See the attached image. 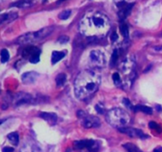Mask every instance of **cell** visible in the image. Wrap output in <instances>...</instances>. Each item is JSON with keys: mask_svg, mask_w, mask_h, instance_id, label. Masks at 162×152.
<instances>
[{"mask_svg": "<svg viewBox=\"0 0 162 152\" xmlns=\"http://www.w3.org/2000/svg\"><path fill=\"white\" fill-rule=\"evenodd\" d=\"M111 24L108 17L101 11L87 12L79 22V31L82 35L92 38H102L107 35Z\"/></svg>", "mask_w": 162, "mask_h": 152, "instance_id": "cell-1", "label": "cell"}, {"mask_svg": "<svg viewBox=\"0 0 162 152\" xmlns=\"http://www.w3.org/2000/svg\"><path fill=\"white\" fill-rule=\"evenodd\" d=\"M100 75L91 70L81 71L74 80V94L81 101L90 99L100 85Z\"/></svg>", "mask_w": 162, "mask_h": 152, "instance_id": "cell-2", "label": "cell"}, {"mask_svg": "<svg viewBox=\"0 0 162 152\" xmlns=\"http://www.w3.org/2000/svg\"><path fill=\"white\" fill-rule=\"evenodd\" d=\"M107 122L114 128H123L127 127L131 121V117L127 111L120 108L111 109L106 114Z\"/></svg>", "mask_w": 162, "mask_h": 152, "instance_id": "cell-3", "label": "cell"}, {"mask_svg": "<svg viewBox=\"0 0 162 152\" xmlns=\"http://www.w3.org/2000/svg\"><path fill=\"white\" fill-rule=\"evenodd\" d=\"M54 30V27L48 26L35 32H30L23 34L17 39L16 42L19 44H27L40 41L51 34Z\"/></svg>", "mask_w": 162, "mask_h": 152, "instance_id": "cell-4", "label": "cell"}, {"mask_svg": "<svg viewBox=\"0 0 162 152\" xmlns=\"http://www.w3.org/2000/svg\"><path fill=\"white\" fill-rule=\"evenodd\" d=\"M74 149L79 152H97L99 145L93 139H82L74 143Z\"/></svg>", "mask_w": 162, "mask_h": 152, "instance_id": "cell-5", "label": "cell"}, {"mask_svg": "<svg viewBox=\"0 0 162 152\" xmlns=\"http://www.w3.org/2000/svg\"><path fill=\"white\" fill-rule=\"evenodd\" d=\"M78 117L82 119V124L84 128H98L100 126V121L97 117L86 114L84 111H78Z\"/></svg>", "mask_w": 162, "mask_h": 152, "instance_id": "cell-6", "label": "cell"}, {"mask_svg": "<svg viewBox=\"0 0 162 152\" xmlns=\"http://www.w3.org/2000/svg\"><path fill=\"white\" fill-rule=\"evenodd\" d=\"M89 61L94 67L101 68L105 66V56L100 50H93L89 53Z\"/></svg>", "mask_w": 162, "mask_h": 152, "instance_id": "cell-7", "label": "cell"}, {"mask_svg": "<svg viewBox=\"0 0 162 152\" xmlns=\"http://www.w3.org/2000/svg\"><path fill=\"white\" fill-rule=\"evenodd\" d=\"M35 101L33 97L31 94H26V93H19L13 96V103L15 106H20L22 104L33 103Z\"/></svg>", "mask_w": 162, "mask_h": 152, "instance_id": "cell-8", "label": "cell"}, {"mask_svg": "<svg viewBox=\"0 0 162 152\" xmlns=\"http://www.w3.org/2000/svg\"><path fill=\"white\" fill-rule=\"evenodd\" d=\"M119 131L124 134H127L128 136H130L131 137H138V138H141V139H145V138H147L146 135H145L143 133V132L139 129H137V128H129V127H125V128H120Z\"/></svg>", "mask_w": 162, "mask_h": 152, "instance_id": "cell-9", "label": "cell"}, {"mask_svg": "<svg viewBox=\"0 0 162 152\" xmlns=\"http://www.w3.org/2000/svg\"><path fill=\"white\" fill-rule=\"evenodd\" d=\"M39 75L35 71H30V72H26L23 74L22 79L25 84H31L33 83L36 80Z\"/></svg>", "mask_w": 162, "mask_h": 152, "instance_id": "cell-10", "label": "cell"}, {"mask_svg": "<svg viewBox=\"0 0 162 152\" xmlns=\"http://www.w3.org/2000/svg\"><path fill=\"white\" fill-rule=\"evenodd\" d=\"M18 15L16 12H10V13H2L0 16V23L2 25L5 23H9L12 21L15 20L18 18Z\"/></svg>", "mask_w": 162, "mask_h": 152, "instance_id": "cell-11", "label": "cell"}, {"mask_svg": "<svg viewBox=\"0 0 162 152\" xmlns=\"http://www.w3.org/2000/svg\"><path fill=\"white\" fill-rule=\"evenodd\" d=\"M40 117L45 121H46L50 124H55L57 122V120H58L57 116L55 113H52V112H41L40 114Z\"/></svg>", "mask_w": 162, "mask_h": 152, "instance_id": "cell-12", "label": "cell"}, {"mask_svg": "<svg viewBox=\"0 0 162 152\" xmlns=\"http://www.w3.org/2000/svg\"><path fill=\"white\" fill-rule=\"evenodd\" d=\"M120 4V7L121 8V10L120 11V18L122 19V20H124V18L127 17V15L129 14V13H130V11H131V7H132V6H133V4L131 3V4H128V3H126L125 2L124 6H122V2H120L119 3Z\"/></svg>", "mask_w": 162, "mask_h": 152, "instance_id": "cell-13", "label": "cell"}, {"mask_svg": "<svg viewBox=\"0 0 162 152\" xmlns=\"http://www.w3.org/2000/svg\"><path fill=\"white\" fill-rule=\"evenodd\" d=\"M65 55H66L65 52H57V51L53 52L52 55H51V63H52V64L58 63L59 60H61L62 58L64 57Z\"/></svg>", "mask_w": 162, "mask_h": 152, "instance_id": "cell-14", "label": "cell"}, {"mask_svg": "<svg viewBox=\"0 0 162 152\" xmlns=\"http://www.w3.org/2000/svg\"><path fill=\"white\" fill-rule=\"evenodd\" d=\"M40 50L36 48L35 50L33 51V52L32 53V55L29 57L30 63H32V64H37L38 62L40 61Z\"/></svg>", "mask_w": 162, "mask_h": 152, "instance_id": "cell-15", "label": "cell"}, {"mask_svg": "<svg viewBox=\"0 0 162 152\" xmlns=\"http://www.w3.org/2000/svg\"><path fill=\"white\" fill-rule=\"evenodd\" d=\"M9 141L14 146H17L19 142V136L17 132H11L7 136Z\"/></svg>", "mask_w": 162, "mask_h": 152, "instance_id": "cell-16", "label": "cell"}, {"mask_svg": "<svg viewBox=\"0 0 162 152\" xmlns=\"http://www.w3.org/2000/svg\"><path fill=\"white\" fill-rule=\"evenodd\" d=\"M135 111H142L144 113H146V114H152L153 113V109L150 108V107H148V106H136L134 107L133 109Z\"/></svg>", "mask_w": 162, "mask_h": 152, "instance_id": "cell-17", "label": "cell"}, {"mask_svg": "<svg viewBox=\"0 0 162 152\" xmlns=\"http://www.w3.org/2000/svg\"><path fill=\"white\" fill-rule=\"evenodd\" d=\"M66 80H67V75H66V74H63V73L59 74L58 76L56 79V85L58 86H63L65 82H66Z\"/></svg>", "mask_w": 162, "mask_h": 152, "instance_id": "cell-18", "label": "cell"}, {"mask_svg": "<svg viewBox=\"0 0 162 152\" xmlns=\"http://www.w3.org/2000/svg\"><path fill=\"white\" fill-rule=\"evenodd\" d=\"M12 6L20 7V8H26V7H30L31 6H33V2H29V1H21V2H17L13 3L12 4Z\"/></svg>", "mask_w": 162, "mask_h": 152, "instance_id": "cell-19", "label": "cell"}, {"mask_svg": "<svg viewBox=\"0 0 162 152\" xmlns=\"http://www.w3.org/2000/svg\"><path fill=\"white\" fill-rule=\"evenodd\" d=\"M123 147L126 148V150L127 151V152H142L135 144H133V143H126V144L123 145Z\"/></svg>", "mask_w": 162, "mask_h": 152, "instance_id": "cell-20", "label": "cell"}, {"mask_svg": "<svg viewBox=\"0 0 162 152\" xmlns=\"http://www.w3.org/2000/svg\"><path fill=\"white\" fill-rule=\"evenodd\" d=\"M10 59V54L9 52L7 49H2L1 51V62L2 64H5L7 63Z\"/></svg>", "mask_w": 162, "mask_h": 152, "instance_id": "cell-21", "label": "cell"}, {"mask_svg": "<svg viewBox=\"0 0 162 152\" xmlns=\"http://www.w3.org/2000/svg\"><path fill=\"white\" fill-rule=\"evenodd\" d=\"M120 31H121L122 35L125 38L128 37V27H127V25L123 23V24H121V25H120Z\"/></svg>", "mask_w": 162, "mask_h": 152, "instance_id": "cell-22", "label": "cell"}, {"mask_svg": "<svg viewBox=\"0 0 162 152\" xmlns=\"http://www.w3.org/2000/svg\"><path fill=\"white\" fill-rule=\"evenodd\" d=\"M112 79H113L114 83L116 84V86H121L122 84V81H121V79H120V75L119 73H114L112 75Z\"/></svg>", "mask_w": 162, "mask_h": 152, "instance_id": "cell-23", "label": "cell"}, {"mask_svg": "<svg viewBox=\"0 0 162 152\" xmlns=\"http://www.w3.org/2000/svg\"><path fill=\"white\" fill-rule=\"evenodd\" d=\"M71 11L70 10H64L61 12L59 15V18L61 19V20H66L67 18H69V16L71 15Z\"/></svg>", "mask_w": 162, "mask_h": 152, "instance_id": "cell-24", "label": "cell"}, {"mask_svg": "<svg viewBox=\"0 0 162 152\" xmlns=\"http://www.w3.org/2000/svg\"><path fill=\"white\" fill-rule=\"evenodd\" d=\"M149 127L151 128V129H156L158 132H161V129L160 126L158 125V124L155 123V122L151 121L149 123Z\"/></svg>", "mask_w": 162, "mask_h": 152, "instance_id": "cell-25", "label": "cell"}, {"mask_svg": "<svg viewBox=\"0 0 162 152\" xmlns=\"http://www.w3.org/2000/svg\"><path fill=\"white\" fill-rule=\"evenodd\" d=\"M117 60H118V52H117V50H115L114 51L113 54H112V56H111V66L116 64Z\"/></svg>", "mask_w": 162, "mask_h": 152, "instance_id": "cell-26", "label": "cell"}, {"mask_svg": "<svg viewBox=\"0 0 162 152\" xmlns=\"http://www.w3.org/2000/svg\"><path fill=\"white\" fill-rule=\"evenodd\" d=\"M123 103H124L125 106H127V107H128V108L131 109H134V107L131 106V102H130V101H129L128 99H127V98H124V99H123Z\"/></svg>", "mask_w": 162, "mask_h": 152, "instance_id": "cell-27", "label": "cell"}, {"mask_svg": "<svg viewBox=\"0 0 162 152\" xmlns=\"http://www.w3.org/2000/svg\"><path fill=\"white\" fill-rule=\"evenodd\" d=\"M96 110L99 113H103L104 112V108L102 106H100V105H97V106H96Z\"/></svg>", "mask_w": 162, "mask_h": 152, "instance_id": "cell-28", "label": "cell"}, {"mask_svg": "<svg viewBox=\"0 0 162 152\" xmlns=\"http://www.w3.org/2000/svg\"><path fill=\"white\" fill-rule=\"evenodd\" d=\"M14 150H13V148H10V147H6L2 149V152H13Z\"/></svg>", "mask_w": 162, "mask_h": 152, "instance_id": "cell-29", "label": "cell"}, {"mask_svg": "<svg viewBox=\"0 0 162 152\" xmlns=\"http://www.w3.org/2000/svg\"><path fill=\"white\" fill-rule=\"evenodd\" d=\"M117 38H118L117 33H116V32L112 33V34H111V40H112V41H116V40H117Z\"/></svg>", "mask_w": 162, "mask_h": 152, "instance_id": "cell-30", "label": "cell"}, {"mask_svg": "<svg viewBox=\"0 0 162 152\" xmlns=\"http://www.w3.org/2000/svg\"><path fill=\"white\" fill-rule=\"evenodd\" d=\"M153 152H162V148L161 147H158V148H155Z\"/></svg>", "mask_w": 162, "mask_h": 152, "instance_id": "cell-31", "label": "cell"}]
</instances>
